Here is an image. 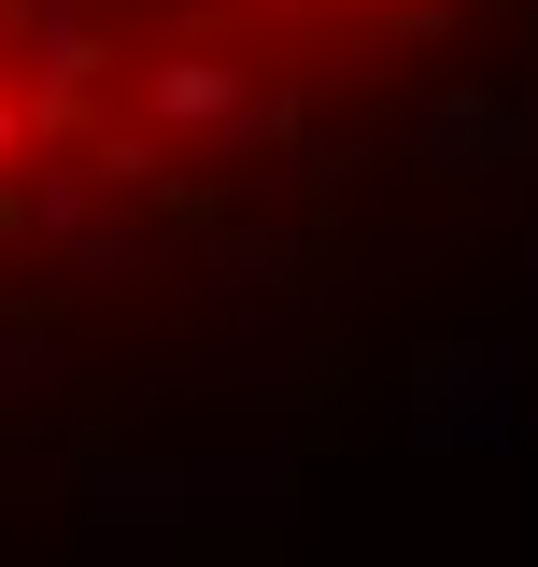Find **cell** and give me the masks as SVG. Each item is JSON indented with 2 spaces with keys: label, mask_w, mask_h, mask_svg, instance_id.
Returning <instances> with one entry per match:
<instances>
[{
  "label": "cell",
  "mask_w": 538,
  "mask_h": 567,
  "mask_svg": "<svg viewBox=\"0 0 538 567\" xmlns=\"http://www.w3.org/2000/svg\"><path fill=\"white\" fill-rule=\"evenodd\" d=\"M0 227H14V185H0Z\"/></svg>",
  "instance_id": "cell-3"
},
{
  "label": "cell",
  "mask_w": 538,
  "mask_h": 567,
  "mask_svg": "<svg viewBox=\"0 0 538 567\" xmlns=\"http://www.w3.org/2000/svg\"><path fill=\"white\" fill-rule=\"evenodd\" d=\"M241 100V71H213V58H156V114H227Z\"/></svg>",
  "instance_id": "cell-1"
},
{
  "label": "cell",
  "mask_w": 538,
  "mask_h": 567,
  "mask_svg": "<svg viewBox=\"0 0 538 567\" xmlns=\"http://www.w3.org/2000/svg\"><path fill=\"white\" fill-rule=\"evenodd\" d=\"M14 156H29V114H14V85H0V185H14Z\"/></svg>",
  "instance_id": "cell-2"
}]
</instances>
